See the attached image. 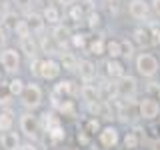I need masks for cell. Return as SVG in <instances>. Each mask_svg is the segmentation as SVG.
<instances>
[{
	"label": "cell",
	"mask_w": 160,
	"mask_h": 150,
	"mask_svg": "<svg viewBox=\"0 0 160 150\" xmlns=\"http://www.w3.org/2000/svg\"><path fill=\"white\" fill-rule=\"evenodd\" d=\"M76 70H78L80 78H82L84 82H92V80L96 78V66H94L90 60H80Z\"/></svg>",
	"instance_id": "obj_10"
},
{
	"label": "cell",
	"mask_w": 160,
	"mask_h": 150,
	"mask_svg": "<svg viewBox=\"0 0 160 150\" xmlns=\"http://www.w3.org/2000/svg\"><path fill=\"white\" fill-rule=\"evenodd\" d=\"M38 68H40V60L34 56V58H32V62H30V72H32L34 76H38Z\"/></svg>",
	"instance_id": "obj_36"
},
{
	"label": "cell",
	"mask_w": 160,
	"mask_h": 150,
	"mask_svg": "<svg viewBox=\"0 0 160 150\" xmlns=\"http://www.w3.org/2000/svg\"><path fill=\"white\" fill-rule=\"evenodd\" d=\"M80 94H82V98L86 102H98L100 100V90L96 86H92V84H84L80 88Z\"/></svg>",
	"instance_id": "obj_13"
},
{
	"label": "cell",
	"mask_w": 160,
	"mask_h": 150,
	"mask_svg": "<svg viewBox=\"0 0 160 150\" xmlns=\"http://www.w3.org/2000/svg\"><path fill=\"white\" fill-rule=\"evenodd\" d=\"M60 66L64 70H68V72H74L78 66V60L72 56L70 52H62V56H60Z\"/></svg>",
	"instance_id": "obj_16"
},
{
	"label": "cell",
	"mask_w": 160,
	"mask_h": 150,
	"mask_svg": "<svg viewBox=\"0 0 160 150\" xmlns=\"http://www.w3.org/2000/svg\"><path fill=\"white\" fill-rule=\"evenodd\" d=\"M150 6H152V10H154V14L160 18V0H150Z\"/></svg>",
	"instance_id": "obj_37"
},
{
	"label": "cell",
	"mask_w": 160,
	"mask_h": 150,
	"mask_svg": "<svg viewBox=\"0 0 160 150\" xmlns=\"http://www.w3.org/2000/svg\"><path fill=\"white\" fill-rule=\"evenodd\" d=\"M100 22H102L100 14L96 12V10H90V12H88V26L90 28H96V26H100Z\"/></svg>",
	"instance_id": "obj_30"
},
{
	"label": "cell",
	"mask_w": 160,
	"mask_h": 150,
	"mask_svg": "<svg viewBox=\"0 0 160 150\" xmlns=\"http://www.w3.org/2000/svg\"><path fill=\"white\" fill-rule=\"evenodd\" d=\"M62 66L56 60H40V68H38V76L44 80H56Z\"/></svg>",
	"instance_id": "obj_6"
},
{
	"label": "cell",
	"mask_w": 160,
	"mask_h": 150,
	"mask_svg": "<svg viewBox=\"0 0 160 150\" xmlns=\"http://www.w3.org/2000/svg\"><path fill=\"white\" fill-rule=\"evenodd\" d=\"M10 102H12V92H10L8 84H0V104L8 106Z\"/></svg>",
	"instance_id": "obj_26"
},
{
	"label": "cell",
	"mask_w": 160,
	"mask_h": 150,
	"mask_svg": "<svg viewBox=\"0 0 160 150\" xmlns=\"http://www.w3.org/2000/svg\"><path fill=\"white\" fill-rule=\"evenodd\" d=\"M120 44H122V56L132 58V54H134V46H132V42L124 40V42H120Z\"/></svg>",
	"instance_id": "obj_33"
},
{
	"label": "cell",
	"mask_w": 160,
	"mask_h": 150,
	"mask_svg": "<svg viewBox=\"0 0 160 150\" xmlns=\"http://www.w3.org/2000/svg\"><path fill=\"white\" fill-rule=\"evenodd\" d=\"M106 74L110 78H120V76H124V66L116 58H110L106 62Z\"/></svg>",
	"instance_id": "obj_14"
},
{
	"label": "cell",
	"mask_w": 160,
	"mask_h": 150,
	"mask_svg": "<svg viewBox=\"0 0 160 150\" xmlns=\"http://www.w3.org/2000/svg\"><path fill=\"white\" fill-rule=\"evenodd\" d=\"M106 54L110 58L122 56V44H120L118 40H108V42H106Z\"/></svg>",
	"instance_id": "obj_18"
},
{
	"label": "cell",
	"mask_w": 160,
	"mask_h": 150,
	"mask_svg": "<svg viewBox=\"0 0 160 150\" xmlns=\"http://www.w3.org/2000/svg\"><path fill=\"white\" fill-rule=\"evenodd\" d=\"M0 64H2V68L6 70V72H10V74L18 72V68H20V52H16L14 48H4L2 52H0Z\"/></svg>",
	"instance_id": "obj_4"
},
{
	"label": "cell",
	"mask_w": 160,
	"mask_h": 150,
	"mask_svg": "<svg viewBox=\"0 0 160 150\" xmlns=\"http://www.w3.org/2000/svg\"><path fill=\"white\" fill-rule=\"evenodd\" d=\"M4 42H6V36H4V30L2 28H0V46H2V44Z\"/></svg>",
	"instance_id": "obj_39"
},
{
	"label": "cell",
	"mask_w": 160,
	"mask_h": 150,
	"mask_svg": "<svg viewBox=\"0 0 160 150\" xmlns=\"http://www.w3.org/2000/svg\"><path fill=\"white\" fill-rule=\"evenodd\" d=\"M154 150H160V140H156V142H154Z\"/></svg>",
	"instance_id": "obj_41"
},
{
	"label": "cell",
	"mask_w": 160,
	"mask_h": 150,
	"mask_svg": "<svg viewBox=\"0 0 160 150\" xmlns=\"http://www.w3.org/2000/svg\"><path fill=\"white\" fill-rule=\"evenodd\" d=\"M20 102H22V106L28 108V110L38 108L40 102H42V90H40L38 84H34V82L26 84L24 90H22V94H20Z\"/></svg>",
	"instance_id": "obj_1"
},
{
	"label": "cell",
	"mask_w": 160,
	"mask_h": 150,
	"mask_svg": "<svg viewBox=\"0 0 160 150\" xmlns=\"http://www.w3.org/2000/svg\"><path fill=\"white\" fill-rule=\"evenodd\" d=\"M58 110H60V114H64V116H76V106H74L72 100H64V102H60Z\"/></svg>",
	"instance_id": "obj_24"
},
{
	"label": "cell",
	"mask_w": 160,
	"mask_h": 150,
	"mask_svg": "<svg viewBox=\"0 0 160 150\" xmlns=\"http://www.w3.org/2000/svg\"><path fill=\"white\" fill-rule=\"evenodd\" d=\"M88 50H90V54H94V56H100V54L106 52V42H104L102 38H96V40H92V42H90Z\"/></svg>",
	"instance_id": "obj_22"
},
{
	"label": "cell",
	"mask_w": 160,
	"mask_h": 150,
	"mask_svg": "<svg viewBox=\"0 0 160 150\" xmlns=\"http://www.w3.org/2000/svg\"><path fill=\"white\" fill-rule=\"evenodd\" d=\"M58 2H60V4H74L76 0H58Z\"/></svg>",
	"instance_id": "obj_40"
},
{
	"label": "cell",
	"mask_w": 160,
	"mask_h": 150,
	"mask_svg": "<svg viewBox=\"0 0 160 150\" xmlns=\"http://www.w3.org/2000/svg\"><path fill=\"white\" fill-rule=\"evenodd\" d=\"M134 42L140 44V46H148L150 44V32L144 28H136L134 30Z\"/></svg>",
	"instance_id": "obj_21"
},
{
	"label": "cell",
	"mask_w": 160,
	"mask_h": 150,
	"mask_svg": "<svg viewBox=\"0 0 160 150\" xmlns=\"http://www.w3.org/2000/svg\"><path fill=\"white\" fill-rule=\"evenodd\" d=\"M48 138L52 140L54 144L60 142V140H64V128L60 126V124H52V126H48Z\"/></svg>",
	"instance_id": "obj_19"
},
{
	"label": "cell",
	"mask_w": 160,
	"mask_h": 150,
	"mask_svg": "<svg viewBox=\"0 0 160 150\" xmlns=\"http://www.w3.org/2000/svg\"><path fill=\"white\" fill-rule=\"evenodd\" d=\"M124 146L130 148V150H134V148L138 146V136L134 132H128L126 136H124Z\"/></svg>",
	"instance_id": "obj_29"
},
{
	"label": "cell",
	"mask_w": 160,
	"mask_h": 150,
	"mask_svg": "<svg viewBox=\"0 0 160 150\" xmlns=\"http://www.w3.org/2000/svg\"><path fill=\"white\" fill-rule=\"evenodd\" d=\"M78 142H80V144H88V132H86V130L78 134Z\"/></svg>",
	"instance_id": "obj_38"
},
{
	"label": "cell",
	"mask_w": 160,
	"mask_h": 150,
	"mask_svg": "<svg viewBox=\"0 0 160 150\" xmlns=\"http://www.w3.org/2000/svg\"><path fill=\"white\" fill-rule=\"evenodd\" d=\"M134 150H136V148H134Z\"/></svg>",
	"instance_id": "obj_43"
},
{
	"label": "cell",
	"mask_w": 160,
	"mask_h": 150,
	"mask_svg": "<svg viewBox=\"0 0 160 150\" xmlns=\"http://www.w3.org/2000/svg\"><path fill=\"white\" fill-rule=\"evenodd\" d=\"M128 14L134 20H146L150 14V4L144 0H130L128 2Z\"/></svg>",
	"instance_id": "obj_7"
},
{
	"label": "cell",
	"mask_w": 160,
	"mask_h": 150,
	"mask_svg": "<svg viewBox=\"0 0 160 150\" xmlns=\"http://www.w3.org/2000/svg\"><path fill=\"white\" fill-rule=\"evenodd\" d=\"M98 142L102 144L104 148H114L118 144V130L114 128V126L102 128V130H100V134H98Z\"/></svg>",
	"instance_id": "obj_9"
},
{
	"label": "cell",
	"mask_w": 160,
	"mask_h": 150,
	"mask_svg": "<svg viewBox=\"0 0 160 150\" xmlns=\"http://www.w3.org/2000/svg\"><path fill=\"white\" fill-rule=\"evenodd\" d=\"M26 22H28V26H30V32L40 34V32L44 30V24H46V20H44V16H40V14H30Z\"/></svg>",
	"instance_id": "obj_15"
},
{
	"label": "cell",
	"mask_w": 160,
	"mask_h": 150,
	"mask_svg": "<svg viewBox=\"0 0 160 150\" xmlns=\"http://www.w3.org/2000/svg\"><path fill=\"white\" fill-rule=\"evenodd\" d=\"M20 130H22L28 138L36 140L38 134H40V120L34 116L32 112H24L22 116H20Z\"/></svg>",
	"instance_id": "obj_3"
},
{
	"label": "cell",
	"mask_w": 160,
	"mask_h": 150,
	"mask_svg": "<svg viewBox=\"0 0 160 150\" xmlns=\"http://www.w3.org/2000/svg\"><path fill=\"white\" fill-rule=\"evenodd\" d=\"M0 144H2L4 150H18L20 148V136L12 130H6V132L0 134Z\"/></svg>",
	"instance_id": "obj_11"
},
{
	"label": "cell",
	"mask_w": 160,
	"mask_h": 150,
	"mask_svg": "<svg viewBox=\"0 0 160 150\" xmlns=\"http://www.w3.org/2000/svg\"><path fill=\"white\" fill-rule=\"evenodd\" d=\"M24 86H26V82H24L22 78H12L8 82V88H10V92H12V96H20L22 94V90H24Z\"/></svg>",
	"instance_id": "obj_23"
},
{
	"label": "cell",
	"mask_w": 160,
	"mask_h": 150,
	"mask_svg": "<svg viewBox=\"0 0 160 150\" xmlns=\"http://www.w3.org/2000/svg\"><path fill=\"white\" fill-rule=\"evenodd\" d=\"M12 32L16 34L18 38H22V36H30V34H32V32H30V26H28V22H26V20H18Z\"/></svg>",
	"instance_id": "obj_25"
},
{
	"label": "cell",
	"mask_w": 160,
	"mask_h": 150,
	"mask_svg": "<svg viewBox=\"0 0 160 150\" xmlns=\"http://www.w3.org/2000/svg\"><path fill=\"white\" fill-rule=\"evenodd\" d=\"M136 70L140 76L144 78H152L154 74L158 72V60L152 56V54H138L136 58Z\"/></svg>",
	"instance_id": "obj_2"
},
{
	"label": "cell",
	"mask_w": 160,
	"mask_h": 150,
	"mask_svg": "<svg viewBox=\"0 0 160 150\" xmlns=\"http://www.w3.org/2000/svg\"><path fill=\"white\" fill-rule=\"evenodd\" d=\"M0 78H2V72H0Z\"/></svg>",
	"instance_id": "obj_42"
},
{
	"label": "cell",
	"mask_w": 160,
	"mask_h": 150,
	"mask_svg": "<svg viewBox=\"0 0 160 150\" xmlns=\"http://www.w3.org/2000/svg\"><path fill=\"white\" fill-rule=\"evenodd\" d=\"M12 126H14V114H12V112H8V110L0 112V132L12 130Z\"/></svg>",
	"instance_id": "obj_17"
},
{
	"label": "cell",
	"mask_w": 160,
	"mask_h": 150,
	"mask_svg": "<svg viewBox=\"0 0 160 150\" xmlns=\"http://www.w3.org/2000/svg\"><path fill=\"white\" fill-rule=\"evenodd\" d=\"M52 36H54V40H56V42H60V46H64V38L68 36V30L64 28V26H58V24H56V28H54Z\"/></svg>",
	"instance_id": "obj_27"
},
{
	"label": "cell",
	"mask_w": 160,
	"mask_h": 150,
	"mask_svg": "<svg viewBox=\"0 0 160 150\" xmlns=\"http://www.w3.org/2000/svg\"><path fill=\"white\" fill-rule=\"evenodd\" d=\"M16 22H18L16 14H6V16H4V26H6L8 30H14V26H16Z\"/></svg>",
	"instance_id": "obj_34"
},
{
	"label": "cell",
	"mask_w": 160,
	"mask_h": 150,
	"mask_svg": "<svg viewBox=\"0 0 160 150\" xmlns=\"http://www.w3.org/2000/svg\"><path fill=\"white\" fill-rule=\"evenodd\" d=\"M84 16V10H82V6L80 4H74L72 8H70V18L74 20V22H80V18Z\"/></svg>",
	"instance_id": "obj_31"
},
{
	"label": "cell",
	"mask_w": 160,
	"mask_h": 150,
	"mask_svg": "<svg viewBox=\"0 0 160 150\" xmlns=\"http://www.w3.org/2000/svg\"><path fill=\"white\" fill-rule=\"evenodd\" d=\"M138 112H140V116H142L144 120H154L160 114V104L154 98H150V96L142 98L140 104H138Z\"/></svg>",
	"instance_id": "obj_5"
},
{
	"label": "cell",
	"mask_w": 160,
	"mask_h": 150,
	"mask_svg": "<svg viewBox=\"0 0 160 150\" xmlns=\"http://www.w3.org/2000/svg\"><path fill=\"white\" fill-rule=\"evenodd\" d=\"M150 44L152 46H160V26L158 24L150 26Z\"/></svg>",
	"instance_id": "obj_28"
},
{
	"label": "cell",
	"mask_w": 160,
	"mask_h": 150,
	"mask_svg": "<svg viewBox=\"0 0 160 150\" xmlns=\"http://www.w3.org/2000/svg\"><path fill=\"white\" fill-rule=\"evenodd\" d=\"M20 50H22L24 54H28L30 58L36 56L38 46H36V40L32 38V34H30V36H22V38H20Z\"/></svg>",
	"instance_id": "obj_12"
},
{
	"label": "cell",
	"mask_w": 160,
	"mask_h": 150,
	"mask_svg": "<svg viewBox=\"0 0 160 150\" xmlns=\"http://www.w3.org/2000/svg\"><path fill=\"white\" fill-rule=\"evenodd\" d=\"M100 130V122L96 118H90V120H86V132L88 134H96Z\"/></svg>",
	"instance_id": "obj_32"
},
{
	"label": "cell",
	"mask_w": 160,
	"mask_h": 150,
	"mask_svg": "<svg viewBox=\"0 0 160 150\" xmlns=\"http://www.w3.org/2000/svg\"><path fill=\"white\" fill-rule=\"evenodd\" d=\"M42 16H44V20H46L48 24H58L60 12H58V8H54V6H46L44 12H42Z\"/></svg>",
	"instance_id": "obj_20"
},
{
	"label": "cell",
	"mask_w": 160,
	"mask_h": 150,
	"mask_svg": "<svg viewBox=\"0 0 160 150\" xmlns=\"http://www.w3.org/2000/svg\"><path fill=\"white\" fill-rule=\"evenodd\" d=\"M72 44L76 48H84V46H86V42H84V34H74V36H72Z\"/></svg>",
	"instance_id": "obj_35"
},
{
	"label": "cell",
	"mask_w": 160,
	"mask_h": 150,
	"mask_svg": "<svg viewBox=\"0 0 160 150\" xmlns=\"http://www.w3.org/2000/svg\"><path fill=\"white\" fill-rule=\"evenodd\" d=\"M116 88H118V96L130 100L134 94H136V88H138V86H136V80H134L132 76H120Z\"/></svg>",
	"instance_id": "obj_8"
}]
</instances>
